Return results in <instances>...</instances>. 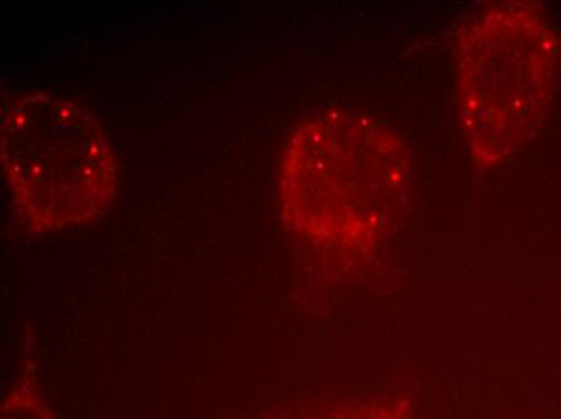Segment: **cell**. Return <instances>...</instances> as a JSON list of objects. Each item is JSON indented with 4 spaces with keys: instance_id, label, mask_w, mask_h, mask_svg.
Instances as JSON below:
<instances>
[{
    "instance_id": "obj_1",
    "label": "cell",
    "mask_w": 561,
    "mask_h": 419,
    "mask_svg": "<svg viewBox=\"0 0 561 419\" xmlns=\"http://www.w3.org/2000/svg\"><path fill=\"white\" fill-rule=\"evenodd\" d=\"M412 156L385 121L320 112L297 126L280 160L286 223L320 245L365 248L399 223L412 196Z\"/></svg>"
},
{
    "instance_id": "obj_2",
    "label": "cell",
    "mask_w": 561,
    "mask_h": 419,
    "mask_svg": "<svg viewBox=\"0 0 561 419\" xmlns=\"http://www.w3.org/2000/svg\"><path fill=\"white\" fill-rule=\"evenodd\" d=\"M559 31L536 2L479 10L461 33L458 114L471 156L497 168L533 138L559 81Z\"/></svg>"
},
{
    "instance_id": "obj_3",
    "label": "cell",
    "mask_w": 561,
    "mask_h": 419,
    "mask_svg": "<svg viewBox=\"0 0 561 419\" xmlns=\"http://www.w3.org/2000/svg\"><path fill=\"white\" fill-rule=\"evenodd\" d=\"M2 166L13 206L36 233L94 220L115 196V155L101 123L80 102L49 92L7 108Z\"/></svg>"
},
{
    "instance_id": "obj_4",
    "label": "cell",
    "mask_w": 561,
    "mask_h": 419,
    "mask_svg": "<svg viewBox=\"0 0 561 419\" xmlns=\"http://www.w3.org/2000/svg\"><path fill=\"white\" fill-rule=\"evenodd\" d=\"M2 419H57L39 395L31 391H15L5 398Z\"/></svg>"
}]
</instances>
